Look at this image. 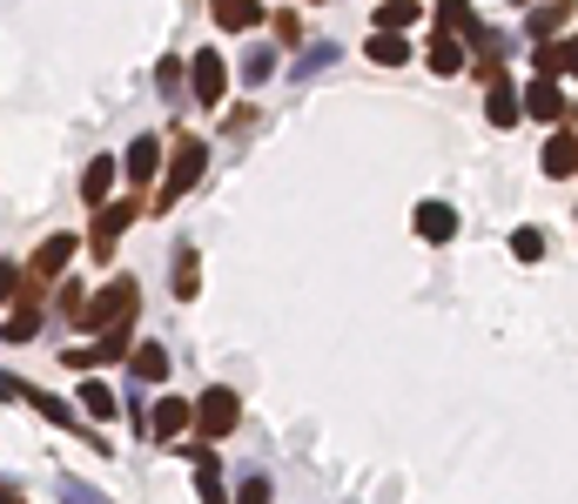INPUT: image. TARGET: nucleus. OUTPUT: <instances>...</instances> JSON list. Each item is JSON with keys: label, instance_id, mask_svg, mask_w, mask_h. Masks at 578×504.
Masks as SVG:
<instances>
[{"label": "nucleus", "instance_id": "f257e3e1", "mask_svg": "<svg viewBox=\"0 0 578 504\" xmlns=\"http://www.w3.org/2000/svg\"><path fill=\"white\" fill-rule=\"evenodd\" d=\"M202 168H209V141L182 135V141H176V155H169V176H161V189H155V209L182 202V196H189V189L202 182Z\"/></svg>", "mask_w": 578, "mask_h": 504}, {"label": "nucleus", "instance_id": "f03ea898", "mask_svg": "<svg viewBox=\"0 0 578 504\" xmlns=\"http://www.w3.org/2000/svg\"><path fill=\"white\" fill-rule=\"evenodd\" d=\"M135 303H141V296H135V276H115V283L88 303V316H81V323L102 329V336H108V329H128V323H135Z\"/></svg>", "mask_w": 578, "mask_h": 504}, {"label": "nucleus", "instance_id": "7ed1b4c3", "mask_svg": "<svg viewBox=\"0 0 578 504\" xmlns=\"http://www.w3.org/2000/svg\"><path fill=\"white\" fill-rule=\"evenodd\" d=\"M74 249H81L74 235H48V242L34 249V263H28V290H48V283H54V276L74 263Z\"/></svg>", "mask_w": 578, "mask_h": 504}, {"label": "nucleus", "instance_id": "20e7f679", "mask_svg": "<svg viewBox=\"0 0 578 504\" xmlns=\"http://www.w3.org/2000/svg\"><path fill=\"white\" fill-rule=\"evenodd\" d=\"M235 417H242L235 390H202V403H196V424H202V444H209V438H229V431H235Z\"/></svg>", "mask_w": 578, "mask_h": 504}, {"label": "nucleus", "instance_id": "39448f33", "mask_svg": "<svg viewBox=\"0 0 578 504\" xmlns=\"http://www.w3.org/2000/svg\"><path fill=\"white\" fill-rule=\"evenodd\" d=\"M135 216H141V202H115V209L102 202V216H95V235H88V249H95V256H102V263L115 256V242H122V229H128Z\"/></svg>", "mask_w": 578, "mask_h": 504}, {"label": "nucleus", "instance_id": "423d86ee", "mask_svg": "<svg viewBox=\"0 0 578 504\" xmlns=\"http://www.w3.org/2000/svg\"><path fill=\"white\" fill-rule=\"evenodd\" d=\"M189 74H196V102H202V108H222V88H229L222 54H216V48H202V54L189 61Z\"/></svg>", "mask_w": 578, "mask_h": 504}, {"label": "nucleus", "instance_id": "0eeeda50", "mask_svg": "<svg viewBox=\"0 0 578 504\" xmlns=\"http://www.w3.org/2000/svg\"><path fill=\"white\" fill-rule=\"evenodd\" d=\"M155 168H161V135H135L128 155H122V176L141 189V182H155Z\"/></svg>", "mask_w": 578, "mask_h": 504}, {"label": "nucleus", "instance_id": "6e6552de", "mask_svg": "<svg viewBox=\"0 0 578 504\" xmlns=\"http://www.w3.org/2000/svg\"><path fill=\"white\" fill-rule=\"evenodd\" d=\"M216 8V21L229 28V34H250V28H263V0H209Z\"/></svg>", "mask_w": 578, "mask_h": 504}, {"label": "nucleus", "instance_id": "1a4fd4ad", "mask_svg": "<svg viewBox=\"0 0 578 504\" xmlns=\"http://www.w3.org/2000/svg\"><path fill=\"white\" fill-rule=\"evenodd\" d=\"M418 235L424 242H451L458 235V209L451 202H418Z\"/></svg>", "mask_w": 578, "mask_h": 504}, {"label": "nucleus", "instance_id": "9d476101", "mask_svg": "<svg viewBox=\"0 0 578 504\" xmlns=\"http://www.w3.org/2000/svg\"><path fill=\"white\" fill-rule=\"evenodd\" d=\"M41 329V290H21V303L8 309V344H28Z\"/></svg>", "mask_w": 578, "mask_h": 504}, {"label": "nucleus", "instance_id": "9b49d317", "mask_svg": "<svg viewBox=\"0 0 578 504\" xmlns=\"http://www.w3.org/2000/svg\"><path fill=\"white\" fill-rule=\"evenodd\" d=\"M196 424V403H182V397H161L155 403V438H182Z\"/></svg>", "mask_w": 578, "mask_h": 504}, {"label": "nucleus", "instance_id": "f8f14e48", "mask_svg": "<svg viewBox=\"0 0 578 504\" xmlns=\"http://www.w3.org/2000/svg\"><path fill=\"white\" fill-rule=\"evenodd\" d=\"M128 370H135V384H161V377H169V350H161V344H135Z\"/></svg>", "mask_w": 578, "mask_h": 504}, {"label": "nucleus", "instance_id": "ddd939ff", "mask_svg": "<svg viewBox=\"0 0 578 504\" xmlns=\"http://www.w3.org/2000/svg\"><path fill=\"white\" fill-rule=\"evenodd\" d=\"M518 108H525V102H518V88H512V81H505L498 67H491V122L512 128V122H518Z\"/></svg>", "mask_w": 578, "mask_h": 504}, {"label": "nucleus", "instance_id": "4468645a", "mask_svg": "<svg viewBox=\"0 0 578 504\" xmlns=\"http://www.w3.org/2000/svg\"><path fill=\"white\" fill-rule=\"evenodd\" d=\"M108 189H115V155H102V161H88V176H81V202H108Z\"/></svg>", "mask_w": 578, "mask_h": 504}, {"label": "nucleus", "instance_id": "2eb2a0df", "mask_svg": "<svg viewBox=\"0 0 578 504\" xmlns=\"http://www.w3.org/2000/svg\"><path fill=\"white\" fill-rule=\"evenodd\" d=\"M545 168H551V176H571V168H578V135L571 128L545 141Z\"/></svg>", "mask_w": 578, "mask_h": 504}, {"label": "nucleus", "instance_id": "dca6fc26", "mask_svg": "<svg viewBox=\"0 0 578 504\" xmlns=\"http://www.w3.org/2000/svg\"><path fill=\"white\" fill-rule=\"evenodd\" d=\"M424 61H431L438 74H458V61H464V48H458V34H444V28H438V34H431V48H424Z\"/></svg>", "mask_w": 578, "mask_h": 504}, {"label": "nucleus", "instance_id": "f3484780", "mask_svg": "<svg viewBox=\"0 0 578 504\" xmlns=\"http://www.w3.org/2000/svg\"><path fill=\"white\" fill-rule=\"evenodd\" d=\"M525 108H532L538 122H551V115H565V95L551 88V81H532V88H525Z\"/></svg>", "mask_w": 578, "mask_h": 504}, {"label": "nucleus", "instance_id": "a211bd4d", "mask_svg": "<svg viewBox=\"0 0 578 504\" xmlns=\"http://www.w3.org/2000/svg\"><path fill=\"white\" fill-rule=\"evenodd\" d=\"M370 61H377V67H403V61H410L403 34H383V28H377V34H370Z\"/></svg>", "mask_w": 578, "mask_h": 504}, {"label": "nucleus", "instance_id": "6ab92c4d", "mask_svg": "<svg viewBox=\"0 0 578 504\" xmlns=\"http://www.w3.org/2000/svg\"><path fill=\"white\" fill-rule=\"evenodd\" d=\"M81 410H88V417H115V410H122V397H115L108 384H95V377H88V384H81Z\"/></svg>", "mask_w": 578, "mask_h": 504}, {"label": "nucleus", "instance_id": "aec40b11", "mask_svg": "<svg viewBox=\"0 0 578 504\" xmlns=\"http://www.w3.org/2000/svg\"><path fill=\"white\" fill-rule=\"evenodd\" d=\"M196 290H202V263H196V249L182 242L176 249V296H196Z\"/></svg>", "mask_w": 578, "mask_h": 504}, {"label": "nucleus", "instance_id": "412c9836", "mask_svg": "<svg viewBox=\"0 0 578 504\" xmlns=\"http://www.w3.org/2000/svg\"><path fill=\"white\" fill-rule=\"evenodd\" d=\"M196 491H202V504H229V491H222V477H216V451L196 464Z\"/></svg>", "mask_w": 578, "mask_h": 504}, {"label": "nucleus", "instance_id": "4be33fe9", "mask_svg": "<svg viewBox=\"0 0 578 504\" xmlns=\"http://www.w3.org/2000/svg\"><path fill=\"white\" fill-rule=\"evenodd\" d=\"M512 256H518V263H538V256H545V229H518V235H512Z\"/></svg>", "mask_w": 578, "mask_h": 504}, {"label": "nucleus", "instance_id": "5701e85b", "mask_svg": "<svg viewBox=\"0 0 578 504\" xmlns=\"http://www.w3.org/2000/svg\"><path fill=\"white\" fill-rule=\"evenodd\" d=\"M276 74V48H250V61H242V81H270Z\"/></svg>", "mask_w": 578, "mask_h": 504}, {"label": "nucleus", "instance_id": "b1692460", "mask_svg": "<svg viewBox=\"0 0 578 504\" xmlns=\"http://www.w3.org/2000/svg\"><path fill=\"white\" fill-rule=\"evenodd\" d=\"M54 309H61L67 323H81V316H88V296H81V283H61V296H54Z\"/></svg>", "mask_w": 578, "mask_h": 504}, {"label": "nucleus", "instance_id": "393cba45", "mask_svg": "<svg viewBox=\"0 0 578 504\" xmlns=\"http://www.w3.org/2000/svg\"><path fill=\"white\" fill-rule=\"evenodd\" d=\"M565 14H571L565 0H551V8H538V14H532V34H538V41H545V34H558V28H565Z\"/></svg>", "mask_w": 578, "mask_h": 504}, {"label": "nucleus", "instance_id": "a878e982", "mask_svg": "<svg viewBox=\"0 0 578 504\" xmlns=\"http://www.w3.org/2000/svg\"><path fill=\"white\" fill-rule=\"evenodd\" d=\"M21 290H28V270L21 263H0V303H21Z\"/></svg>", "mask_w": 578, "mask_h": 504}, {"label": "nucleus", "instance_id": "bb28decb", "mask_svg": "<svg viewBox=\"0 0 578 504\" xmlns=\"http://www.w3.org/2000/svg\"><path fill=\"white\" fill-rule=\"evenodd\" d=\"M61 497H67V504H108L102 491H88V484H81V477H61Z\"/></svg>", "mask_w": 578, "mask_h": 504}, {"label": "nucleus", "instance_id": "cd10ccee", "mask_svg": "<svg viewBox=\"0 0 578 504\" xmlns=\"http://www.w3.org/2000/svg\"><path fill=\"white\" fill-rule=\"evenodd\" d=\"M235 504H270V477H250V484L235 491Z\"/></svg>", "mask_w": 578, "mask_h": 504}, {"label": "nucleus", "instance_id": "c85d7f7f", "mask_svg": "<svg viewBox=\"0 0 578 504\" xmlns=\"http://www.w3.org/2000/svg\"><path fill=\"white\" fill-rule=\"evenodd\" d=\"M161 95H169V102L182 95V61H161Z\"/></svg>", "mask_w": 578, "mask_h": 504}, {"label": "nucleus", "instance_id": "c756f323", "mask_svg": "<svg viewBox=\"0 0 578 504\" xmlns=\"http://www.w3.org/2000/svg\"><path fill=\"white\" fill-rule=\"evenodd\" d=\"M276 41L296 48V41H303V21H296V14H276Z\"/></svg>", "mask_w": 578, "mask_h": 504}, {"label": "nucleus", "instance_id": "7c9ffc66", "mask_svg": "<svg viewBox=\"0 0 578 504\" xmlns=\"http://www.w3.org/2000/svg\"><path fill=\"white\" fill-rule=\"evenodd\" d=\"M0 504H21V491H14V484H0Z\"/></svg>", "mask_w": 578, "mask_h": 504}]
</instances>
